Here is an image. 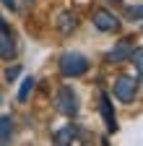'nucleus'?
<instances>
[{
  "label": "nucleus",
  "instance_id": "nucleus-1",
  "mask_svg": "<svg viewBox=\"0 0 143 146\" xmlns=\"http://www.w3.org/2000/svg\"><path fill=\"white\" fill-rule=\"evenodd\" d=\"M57 68H60L63 78H81L83 73L91 68V60H88L86 55H81V52H63Z\"/></svg>",
  "mask_w": 143,
  "mask_h": 146
},
{
  "label": "nucleus",
  "instance_id": "nucleus-2",
  "mask_svg": "<svg viewBox=\"0 0 143 146\" xmlns=\"http://www.w3.org/2000/svg\"><path fill=\"white\" fill-rule=\"evenodd\" d=\"M55 110L65 117H78V110H81V102H78V94L73 86H60L55 91Z\"/></svg>",
  "mask_w": 143,
  "mask_h": 146
},
{
  "label": "nucleus",
  "instance_id": "nucleus-3",
  "mask_svg": "<svg viewBox=\"0 0 143 146\" xmlns=\"http://www.w3.org/2000/svg\"><path fill=\"white\" fill-rule=\"evenodd\" d=\"M112 94L122 102V104H130L138 94V76H130V73H122V76L115 78V89Z\"/></svg>",
  "mask_w": 143,
  "mask_h": 146
},
{
  "label": "nucleus",
  "instance_id": "nucleus-4",
  "mask_svg": "<svg viewBox=\"0 0 143 146\" xmlns=\"http://www.w3.org/2000/svg\"><path fill=\"white\" fill-rule=\"evenodd\" d=\"M91 21H94V26H96L99 31H104V34H115V31L122 29V21H120L112 11H107V8H96V11L91 13Z\"/></svg>",
  "mask_w": 143,
  "mask_h": 146
},
{
  "label": "nucleus",
  "instance_id": "nucleus-5",
  "mask_svg": "<svg viewBox=\"0 0 143 146\" xmlns=\"http://www.w3.org/2000/svg\"><path fill=\"white\" fill-rule=\"evenodd\" d=\"M83 128L76 125V123H68L63 128H57L55 133H52V143H57V146H68V143H76V141H86L83 138Z\"/></svg>",
  "mask_w": 143,
  "mask_h": 146
},
{
  "label": "nucleus",
  "instance_id": "nucleus-6",
  "mask_svg": "<svg viewBox=\"0 0 143 146\" xmlns=\"http://www.w3.org/2000/svg\"><path fill=\"white\" fill-rule=\"evenodd\" d=\"M99 110H101V120L107 125V131L115 133L117 131V117H115V107H112V97L101 91V99H99Z\"/></svg>",
  "mask_w": 143,
  "mask_h": 146
},
{
  "label": "nucleus",
  "instance_id": "nucleus-7",
  "mask_svg": "<svg viewBox=\"0 0 143 146\" xmlns=\"http://www.w3.org/2000/svg\"><path fill=\"white\" fill-rule=\"evenodd\" d=\"M16 39H13V34L8 29V24L0 26V60H13L16 58Z\"/></svg>",
  "mask_w": 143,
  "mask_h": 146
},
{
  "label": "nucleus",
  "instance_id": "nucleus-8",
  "mask_svg": "<svg viewBox=\"0 0 143 146\" xmlns=\"http://www.w3.org/2000/svg\"><path fill=\"white\" fill-rule=\"evenodd\" d=\"M130 55H133V44L122 39V42H117L109 52H107L104 58H107V63H125V60H130Z\"/></svg>",
  "mask_w": 143,
  "mask_h": 146
},
{
  "label": "nucleus",
  "instance_id": "nucleus-9",
  "mask_svg": "<svg viewBox=\"0 0 143 146\" xmlns=\"http://www.w3.org/2000/svg\"><path fill=\"white\" fill-rule=\"evenodd\" d=\"M78 29V16L73 13V11H63L60 16H57V31L63 34V36H70Z\"/></svg>",
  "mask_w": 143,
  "mask_h": 146
},
{
  "label": "nucleus",
  "instance_id": "nucleus-10",
  "mask_svg": "<svg viewBox=\"0 0 143 146\" xmlns=\"http://www.w3.org/2000/svg\"><path fill=\"white\" fill-rule=\"evenodd\" d=\"M13 131H16V123L11 115H0V146H5L13 141Z\"/></svg>",
  "mask_w": 143,
  "mask_h": 146
},
{
  "label": "nucleus",
  "instance_id": "nucleus-11",
  "mask_svg": "<svg viewBox=\"0 0 143 146\" xmlns=\"http://www.w3.org/2000/svg\"><path fill=\"white\" fill-rule=\"evenodd\" d=\"M34 86H37V81H34V76H26L24 78V84H21V89H18V102L24 104L29 97H31V91H34Z\"/></svg>",
  "mask_w": 143,
  "mask_h": 146
},
{
  "label": "nucleus",
  "instance_id": "nucleus-12",
  "mask_svg": "<svg viewBox=\"0 0 143 146\" xmlns=\"http://www.w3.org/2000/svg\"><path fill=\"white\" fill-rule=\"evenodd\" d=\"M130 63L135 65L138 76L143 78V47H133V55H130Z\"/></svg>",
  "mask_w": 143,
  "mask_h": 146
},
{
  "label": "nucleus",
  "instance_id": "nucleus-13",
  "mask_svg": "<svg viewBox=\"0 0 143 146\" xmlns=\"http://www.w3.org/2000/svg\"><path fill=\"white\" fill-rule=\"evenodd\" d=\"M125 18L128 21H143V5H128L125 8Z\"/></svg>",
  "mask_w": 143,
  "mask_h": 146
},
{
  "label": "nucleus",
  "instance_id": "nucleus-14",
  "mask_svg": "<svg viewBox=\"0 0 143 146\" xmlns=\"http://www.w3.org/2000/svg\"><path fill=\"white\" fill-rule=\"evenodd\" d=\"M3 76H5V81H8V84H13L16 78L21 76V65H11V68H8V70L3 73Z\"/></svg>",
  "mask_w": 143,
  "mask_h": 146
},
{
  "label": "nucleus",
  "instance_id": "nucleus-15",
  "mask_svg": "<svg viewBox=\"0 0 143 146\" xmlns=\"http://www.w3.org/2000/svg\"><path fill=\"white\" fill-rule=\"evenodd\" d=\"M3 5H5L8 11H16V0H3Z\"/></svg>",
  "mask_w": 143,
  "mask_h": 146
},
{
  "label": "nucleus",
  "instance_id": "nucleus-16",
  "mask_svg": "<svg viewBox=\"0 0 143 146\" xmlns=\"http://www.w3.org/2000/svg\"><path fill=\"white\" fill-rule=\"evenodd\" d=\"M112 3H115V5H120V3H122V0H112Z\"/></svg>",
  "mask_w": 143,
  "mask_h": 146
},
{
  "label": "nucleus",
  "instance_id": "nucleus-17",
  "mask_svg": "<svg viewBox=\"0 0 143 146\" xmlns=\"http://www.w3.org/2000/svg\"><path fill=\"white\" fill-rule=\"evenodd\" d=\"M3 24H5V21H3V18H0V26H3Z\"/></svg>",
  "mask_w": 143,
  "mask_h": 146
},
{
  "label": "nucleus",
  "instance_id": "nucleus-18",
  "mask_svg": "<svg viewBox=\"0 0 143 146\" xmlns=\"http://www.w3.org/2000/svg\"><path fill=\"white\" fill-rule=\"evenodd\" d=\"M0 102H3V97H0Z\"/></svg>",
  "mask_w": 143,
  "mask_h": 146
}]
</instances>
